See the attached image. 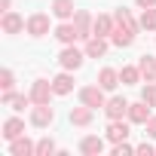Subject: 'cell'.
Wrapping results in <instances>:
<instances>
[{
    "instance_id": "6da1fadb",
    "label": "cell",
    "mask_w": 156,
    "mask_h": 156,
    "mask_svg": "<svg viewBox=\"0 0 156 156\" xmlns=\"http://www.w3.org/2000/svg\"><path fill=\"white\" fill-rule=\"evenodd\" d=\"M80 101H83V104H89V107H95V110L107 104V101H104V89H101V86H83V89H80Z\"/></svg>"
},
{
    "instance_id": "7a4b0ae2",
    "label": "cell",
    "mask_w": 156,
    "mask_h": 156,
    "mask_svg": "<svg viewBox=\"0 0 156 156\" xmlns=\"http://www.w3.org/2000/svg\"><path fill=\"white\" fill-rule=\"evenodd\" d=\"M73 25H76V31H80V37H83V40L95 37V22H92V16H89L86 9H76V16H73Z\"/></svg>"
},
{
    "instance_id": "3957f363",
    "label": "cell",
    "mask_w": 156,
    "mask_h": 156,
    "mask_svg": "<svg viewBox=\"0 0 156 156\" xmlns=\"http://www.w3.org/2000/svg\"><path fill=\"white\" fill-rule=\"evenodd\" d=\"M58 64L64 67V70H76L83 64V52L80 49H73V43L67 46V49H61V55H58Z\"/></svg>"
},
{
    "instance_id": "277c9868",
    "label": "cell",
    "mask_w": 156,
    "mask_h": 156,
    "mask_svg": "<svg viewBox=\"0 0 156 156\" xmlns=\"http://www.w3.org/2000/svg\"><path fill=\"white\" fill-rule=\"evenodd\" d=\"M52 95H55V89H52V83H46V80H37L34 89H31V101H34V104H49Z\"/></svg>"
},
{
    "instance_id": "5b68a950",
    "label": "cell",
    "mask_w": 156,
    "mask_h": 156,
    "mask_svg": "<svg viewBox=\"0 0 156 156\" xmlns=\"http://www.w3.org/2000/svg\"><path fill=\"white\" fill-rule=\"evenodd\" d=\"M52 119H55V110H52L49 104H37V107L31 110V122H34L37 129H46Z\"/></svg>"
},
{
    "instance_id": "8992f818",
    "label": "cell",
    "mask_w": 156,
    "mask_h": 156,
    "mask_svg": "<svg viewBox=\"0 0 156 156\" xmlns=\"http://www.w3.org/2000/svg\"><path fill=\"white\" fill-rule=\"evenodd\" d=\"M28 34H31V37H43V34H49V16L34 12V16L28 19Z\"/></svg>"
},
{
    "instance_id": "52a82bcc",
    "label": "cell",
    "mask_w": 156,
    "mask_h": 156,
    "mask_svg": "<svg viewBox=\"0 0 156 156\" xmlns=\"http://www.w3.org/2000/svg\"><path fill=\"white\" fill-rule=\"evenodd\" d=\"M104 113H107L110 119H122V116H129V101H126V98H110V101L104 104Z\"/></svg>"
},
{
    "instance_id": "ba28073f",
    "label": "cell",
    "mask_w": 156,
    "mask_h": 156,
    "mask_svg": "<svg viewBox=\"0 0 156 156\" xmlns=\"http://www.w3.org/2000/svg\"><path fill=\"white\" fill-rule=\"evenodd\" d=\"M9 153H12V156H31V153H37V144H31L25 135H19V138H12Z\"/></svg>"
},
{
    "instance_id": "9c48e42d",
    "label": "cell",
    "mask_w": 156,
    "mask_h": 156,
    "mask_svg": "<svg viewBox=\"0 0 156 156\" xmlns=\"http://www.w3.org/2000/svg\"><path fill=\"white\" fill-rule=\"evenodd\" d=\"M52 16L55 19H73L76 16V6H73V0H52Z\"/></svg>"
},
{
    "instance_id": "30bf717a",
    "label": "cell",
    "mask_w": 156,
    "mask_h": 156,
    "mask_svg": "<svg viewBox=\"0 0 156 156\" xmlns=\"http://www.w3.org/2000/svg\"><path fill=\"white\" fill-rule=\"evenodd\" d=\"M92 116H95V107H89V104L73 107V110H70V122H73V126H89Z\"/></svg>"
},
{
    "instance_id": "8fae6325",
    "label": "cell",
    "mask_w": 156,
    "mask_h": 156,
    "mask_svg": "<svg viewBox=\"0 0 156 156\" xmlns=\"http://www.w3.org/2000/svg\"><path fill=\"white\" fill-rule=\"evenodd\" d=\"M138 70H141V76H144L147 83H153L156 80V58L153 55H141L138 58Z\"/></svg>"
},
{
    "instance_id": "7c38bea8",
    "label": "cell",
    "mask_w": 156,
    "mask_h": 156,
    "mask_svg": "<svg viewBox=\"0 0 156 156\" xmlns=\"http://www.w3.org/2000/svg\"><path fill=\"white\" fill-rule=\"evenodd\" d=\"M107 52V40L104 37H89L86 40V58H101Z\"/></svg>"
},
{
    "instance_id": "4fadbf2b",
    "label": "cell",
    "mask_w": 156,
    "mask_h": 156,
    "mask_svg": "<svg viewBox=\"0 0 156 156\" xmlns=\"http://www.w3.org/2000/svg\"><path fill=\"white\" fill-rule=\"evenodd\" d=\"M129 119H132V122H147V119H150V107H147L144 98H141L138 104H129Z\"/></svg>"
},
{
    "instance_id": "5bb4252c",
    "label": "cell",
    "mask_w": 156,
    "mask_h": 156,
    "mask_svg": "<svg viewBox=\"0 0 156 156\" xmlns=\"http://www.w3.org/2000/svg\"><path fill=\"white\" fill-rule=\"evenodd\" d=\"M107 138H110L113 144L126 141V138H129V126H126L122 119H110V129H107Z\"/></svg>"
},
{
    "instance_id": "9a60e30c",
    "label": "cell",
    "mask_w": 156,
    "mask_h": 156,
    "mask_svg": "<svg viewBox=\"0 0 156 156\" xmlns=\"http://www.w3.org/2000/svg\"><path fill=\"white\" fill-rule=\"evenodd\" d=\"M80 150H83L86 156H98V153L104 150V141H101L98 135H89V138H83V141H80Z\"/></svg>"
},
{
    "instance_id": "2e32d148",
    "label": "cell",
    "mask_w": 156,
    "mask_h": 156,
    "mask_svg": "<svg viewBox=\"0 0 156 156\" xmlns=\"http://www.w3.org/2000/svg\"><path fill=\"white\" fill-rule=\"evenodd\" d=\"M116 83H119V73H116L113 67H104V70L98 73V86H101L104 92H110V89H116Z\"/></svg>"
},
{
    "instance_id": "e0dca14e",
    "label": "cell",
    "mask_w": 156,
    "mask_h": 156,
    "mask_svg": "<svg viewBox=\"0 0 156 156\" xmlns=\"http://www.w3.org/2000/svg\"><path fill=\"white\" fill-rule=\"evenodd\" d=\"M55 37H58L64 46H70L76 37H80V31H76V25H67V22H64V25H58V28H55Z\"/></svg>"
},
{
    "instance_id": "ac0fdd59",
    "label": "cell",
    "mask_w": 156,
    "mask_h": 156,
    "mask_svg": "<svg viewBox=\"0 0 156 156\" xmlns=\"http://www.w3.org/2000/svg\"><path fill=\"white\" fill-rule=\"evenodd\" d=\"M52 89H55V95H67V92H73V76H70V73H58L55 80H52Z\"/></svg>"
},
{
    "instance_id": "d6986e66",
    "label": "cell",
    "mask_w": 156,
    "mask_h": 156,
    "mask_svg": "<svg viewBox=\"0 0 156 156\" xmlns=\"http://www.w3.org/2000/svg\"><path fill=\"white\" fill-rule=\"evenodd\" d=\"M25 28V19L22 16H16V12H3V31L6 34H19Z\"/></svg>"
},
{
    "instance_id": "ffe728a7",
    "label": "cell",
    "mask_w": 156,
    "mask_h": 156,
    "mask_svg": "<svg viewBox=\"0 0 156 156\" xmlns=\"http://www.w3.org/2000/svg\"><path fill=\"white\" fill-rule=\"evenodd\" d=\"M28 101H31V95H16L12 89H6V92H3V104H9L12 110H22V107H28Z\"/></svg>"
},
{
    "instance_id": "44dd1931",
    "label": "cell",
    "mask_w": 156,
    "mask_h": 156,
    "mask_svg": "<svg viewBox=\"0 0 156 156\" xmlns=\"http://www.w3.org/2000/svg\"><path fill=\"white\" fill-rule=\"evenodd\" d=\"M116 28H113V19L110 16H98L95 19V37H110Z\"/></svg>"
},
{
    "instance_id": "7402d4cb",
    "label": "cell",
    "mask_w": 156,
    "mask_h": 156,
    "mask_svg": "<svg viewBox=\"0 0 156 156\" xmlns=\"http://www.w3.org/2000/svg\"><path fill=\"white\" fill-rule=\"evenodd\" d=\"M19 135H25V122H22V119H6V122H3V138L12 141V138H19Z\"/></svg>"
},
{
    "instance_id": "603a6c76",
    "label": "cell",
    "mask_w": 156,
    "mask_h": 156,
    "mask_svg": "<svg viewBox=\"0 0 156 156\" xmlns=\"http://www.w3.org/2000/svg\"><path fill=\"white\" fill-rule=\"evenodd\" d=\"M116 25L126 28V31H132V34H138V25H135V19H132L129 9H116Z\"/></svg>"
},
{
    "instance_id": "cb8c5ba5",
    "label": "cell",
    "mask_w": 156,
    "mask_h": 156,
    "mask_svg": "<svg viewBox=\"0 0 156 156\" xmlns=\"http://www.w3.org/2000/svg\"><path fill=\"white\" fill-rule=\"evenodd\" d=\"M110 40L122 49V46H132V43H135V34H132V31H126V28H116V31L110 34Z\"/></svg>"
},
{
    "instance_id": "d4e9b609",
    "label": "cell",
    "mask_w": 156,
    "mask_h": 156,
    "mask_svg": "<svg viewBox=\"0 0 156 156\" xmlns=\"http://www.w3.org/2000/svg\"><path fill=\"white\" fill-rule=\"evenodd\" d=\"M119 80H122L126 86H135V83L141 80V70H138V67H122V70H119Z\"/></svg>"
},
{
    "instance_id": "484cf974",
    "label": "cell",
    "mask_w": 156,
    "mask_h": 156,
    "mask_svg": "<svg viewBox=\"0 0 156 156\" xmlns=\"http://www.w3.org/2000/svg\"><path fill=\"white\" fill-rule=\"evenodd\" d=\"M52 153H55V141H52V138L37 141V153H34V156H52Z\"/></svg>"
},
{
    "instance_id": "4316f807",
    "label": "cell",
    "mask_w": 156,
    "mask_h": 156,
    "mask_svg": "<svg viewBox=\"0 0 156 156\" xmlns=\"http://www.w3.org/2000/svg\"><path fill=\"white\" fill-rule=\"evenodd\" d=\"M141 28H147V31H156V6L144 9V16H141Z\"/></svg>"
},
{
    "instance_id": "83f0119b",
    "label": "cell",
    "mask_w": 156,
    "mask_h": 156,
    "mask_svg": "<svg viewBox=\"0 0 156 156\" xmlns=\"http://www.w3.org/2000/svg\"><path fill=\"white\" fill-rule=\"evenodd\" d=\"M141 98H144L150 107H156V86H153V83H147V86H144V92H141Z\"/></svg>"
},
{
    "instance_id": "f1b7e54d",
    "label": "cell",
    "mask_w": 156,
    "mask_h": 156,
    "mask_svg": "<svg viewBox=\"0 0 156 156\" xmlns=\"http://www.w3.org/2000/svg\"><path fill=\"white\" fill-rule=\"evenodd\" d=\"M126 153H135V147H129L126 141H119V144L113 147V156H126Z\"/></svg>"
},
{
    "instance_id": "f546056e",
    "label": "cell",
    "mask_w": 156,
    "mask_h": 156,
    "mask_svg": "<svg viewBox=\"0 0 156 156\" xmlns=\"http://www.w3.org/2000/svg\"><path fill=\"white\" fill-rule=\"evenodd\" d=\"M12 80H16L12 70H3V73H0V86H3V89H12Z\"/></svg>"
},
{
    "instance_id": "4dcf8cb0",
    "label": "cell",
    "mask_w": 156,
    "mask_h": 156,
    "mask_svg": "<svg viewBox=\"0 0 156 156\" xmlns=\"http://www.w3.org/2000/svg\"><path fill=\"white\" fill-rule=\"evenodd\" d=\"M135 153H141V156H153L156 150H153V147H150V144L144 141V144H138V147H135Z\"/></svg>"
},
{
    "instance_id": "1f68e13d",
    "label": "cell",
    "mask_w": 156,
    "mask_h": 156,
    "mask_svg": "<svg viewBox=\"0 0 156 156\" xmlns=\"http://www.w3.org/2000/svg\"><path fill=\"white\" fill-rule=\"evenodd\" d=\"M144 126H147V135H150V138H156V116H150Z\"/></svg>"
},
{
    "instance_id": "d6a6232c",
    "label": "cell",
    "mask_w": 156,
    "mask_h": 156,
    "mask_svg": "<svg viewBox=\"0 0 156 156\" xmlns=\"http://www.w3.org/2000/svg\"><path fill=\"white\" fill-rule=\"evenodd\" d=\"M138 6L141 9H150V6H156V0H138Z\"/></svg>"
},
{
    "instance_id": "836d02e7",
    "label": "cell",
    "mask_w": 156,
    "mask_h": 156,
    "mask_svg": "<svg viewBox=\"0 0 156 156\" xmlns=\"http://www.w3.org/2000/svg\"><path fill=\"white\" fill-rule=\"evenodd\" d=\"M9 3H12V0H0V9H3V12H9Z\"/></svg>"
}]
</instances>
